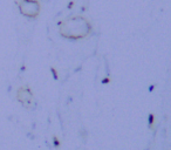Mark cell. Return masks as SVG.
<instances>
[{"label": "cell", "instance_id": "obj_1", "mask_svg": "<svg viewBox=\"0 0 171 150\" xmlns=\"http://www.w3.org/2000/svg\"><path fill=\"white\" fill-rule=\"evenodd\" d=\"M89 24L81 16H75L64 21L61 26V34L70 39H80L86 37L89 32Z\"/></svg>", "mask_w": 171, "mask_h": 150}, {"label": "cell", "instance_id": "obj_2", "mask_svg": "<svg viewBox=\"0 0 171 150\" xmlns=\"http://www.w3.org/2000/svg\"><path fill=\"white\" fill-rule=\"evenodd\" d=\"M19 10L24 15L34 18L40 11V5L35 0H22L19 5Z\"/></svg>", "mask_w": 171, "mask_h": 150}]
</instances>
